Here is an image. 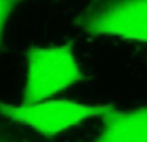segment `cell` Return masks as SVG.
I'll use <instances>...</instances> for the list:
<instances>
[{
  "label": "cell",
  "instance_id": "6da1fadb",
  "mask_svg": "<svg viewBox=\"0 0 147 142\" xmlns=\"http://www.w3.org/2000/svg\"><path fill=\"white\" fill-rule=\"evenodd\" d=\"M71 41L62 45H34L27 52L23 102L31 103L67 91L84 80Z\"/></svg>",
  "mask_w": 147,
  "mask_h": 142
},
{
  "label": "cell",
  "instance_id": "7a4b0ae2",
  "mask_svg": "<svg viewBox=\"0 0 147 142\" xmlns=\"http://www.w3.org/2000/svg\"><path fill=\"white\" fill-rule=\"evenodd\" d=\"M112 106L111 103H85L51 98L20 105L0 102V115L41 136L53 137L89 119L101 116Z\"/></svg>",
  "mask_w": 147,
  "mask_h": 142
},
{
  "label": "cell",
  "instance_id": "3957f363",
  "mask_svg": "<svg viewBox=\"0 0 147 142\" xmlns=\"http://www.w3.org/2000/svg\"><path fill=\"white\" fill-rule=\"evenodd\" d=\"M76 26L90 35L147 44V0H93L78 16Z\"/></svg>",
  "mask_w": 147,
  "mask_h": 142
},
{
  "label": "cell",
  "instance_id": "277c9868",
  "mask_svg": "<svg viewBox=\"0 0 147 142\" xmlns=\"http://www.w3.org/2000/svg\"><path fill=\"white\" fill-rule=\"evenodd\" d=\"M102 118V131L90 142H147V105L132 110L110 107Z\"/></svg>",
  "mask_w": 147,
  "mask_h": 142
},
{
  "label": "cell",
  "instance_id": "5b68a950",
  "mask_svg": "<svg viewBox=\"0 0 147 142\" xmlns=\"http://www.w3.org/2000/svg\"><path fill=\"white\" fill-rule=\"evenodd\" d=\"M22 0H0V40H1L4 28L9 21L14 9L21 4Z\"/></svg>",
  "mask_w": 147,
  "mask_h": 142
},
{
  "label": "cell",
  "instance_id": "8992f818",
  "mask_svg": "<svg viewBox=\"0 0 147 142\" xmlns=\"http://www.w3.org/2000/svg\"><path fill=\"white\" fill-rule=\"evenodd\" d=\"M0 142H13V141H12V140H9V138H7V137H4V136L0 135Z\"/></svg>",
  "mask_w": 147,
  "mask_h": 142
}]
</instances>
